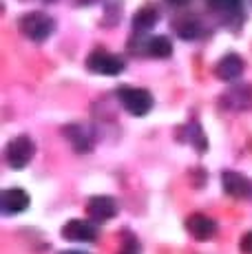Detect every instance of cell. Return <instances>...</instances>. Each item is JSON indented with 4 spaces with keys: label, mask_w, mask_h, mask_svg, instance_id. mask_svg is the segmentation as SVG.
Returning <instances> with one entry per match:
<instances>
[{
    "label": "cell",
    "mask_w": 252,
    "mask_h": 254,
    "mask_svg": "<svg viewBox=\"0 0 252 254\" xmlns=\"http://www.w3.org/2000/svg\"><path fill=\"white\" fill-rule=\"evenodd\" d=\"M53 27H56V24H53L51 16H47V13H42V11H29L18 20V29L22 31V36L33 42L47 40L53 33Z\"/></svg>",
    "instance_id": "obj_1"
},
{
    "label": "cell",
    "mask_w": 252,
    "mask_h": 254,
    "mask_svg": "<svg viewBox=\"0 0 252 254\" xmlns=\"http://www.w3.org/2000/svg\"><path fill=\"white\" fill-rule=\"evenodd\" d=\"M118 100L122 102V106L128 111L130 115L142 117L153 109V95L146 89H133V86H120L118 91Z\"/></svg>",
    "instance_id": "obj_2"
},
{
    "label": "cell",
    "mask_w": 252,
    "mask_h": 254,
    "mask_svg": "<svg viewBox=\"0 0 252 254\" xmlns=\"http://www.w3.org/2000/svg\"><path fill=\"white\" fill-rule=\"evenodd\" d=\"M33 153H36V146H33V141L29 135H18V137H13L11 141L7 144V148H4V159H7V164L11 166V168H25V166L31 162Z\"/></svg>",
    "instance_id": "obj_3"
},
{
    "label": "cell",
    "mask_w": 252,
    "mask_h": 254,
    "mask_svg": "<svg viewBox=\"0 0 252 254\" xmlns=\"http://www.w3.org/2000/svg\"><path fill=\"white\" fill-rule=\"evenodd\" d=\"M86 69L100 73V75H118L124 71V60L120 56L104 51V49H95L89 58H86Z\"/></svg>",
    "instance_id": "obj_4"
},
{
    "label": "cell",
    "mask_w": 252,
    "mask_h": 254,
    "mask_svg": "<svg viewBox=\"0 0 252 254\" xmlns=\"http://www.w3.org/2000/svg\"><path fill=\"white\" fill-rule=\"evenodd\" d=\"M221 106L230 111H250L252 84H230L221 95Z\"/></svg>",
    "instance_id": "obj_5"
},
{
    "label": "cell",
    "mask_w": 252,
    "mask_h": 254,
    "mask_svg": "<svg viewBox=\"0 0 252 254\" xmlns=\"http://www.w3.org/2000/svg\"><path fill=\"white\" fill-rule=\"evenodd\" d=\"M62 237L66 241H82V243H91L98 239V228L93 223L84 221V219H73V221L64 223L62 228Z\"/></svg>",
    "instance_id": "obj_6"
},
{
    "label": "cell",
    "mask_w": 252,
    "mask_h": 254,
    "mask_svg": "<svg viewBox=\"0 0 252 254\" xmlns=\"http://www.w3.org/2000/svg\"><path fill=\"white\" fill-rule=\"evenodd\" d=\"M86 212L93 221H109L118 214V203L113 197H106V194H98V197H91L86 201Z\"/></svg>",
    "instance_id": "obj_7"
},
{
    "label": "cell",
    "mask_w": 252,
    "mask_h": 254,
    "mask_svg": "<svg viewBox=\"0 0 252 254\" xmlns=\"http://www.w3.org/2000/svg\"><path fill=\"white\" fill-rule=\"evenodd\" d=\"M221 184H224L226 194L235 199H248L252 197V182L244 177L241 173H235V170H226L221 175Z\"/></svg>",
    "instance_id": "obj_8"
},
{
    "label": "cell",
    "mask_w": 252,
    "mask_h": 254,
    "mask_svg": "<svg viewBox=\"0 0 252 254\" xmlns=\"http://www.w3.org/2000/svg\"><path fill=\"white\" fill-rule=\"evenodd\" d=\"M186 230L190 237L199 239V241H208L217 234V221H212L206 214H190L186 219Z\"/></svg>",
    "instance_id": "obj_9"
},
{
    "label": "cell",
    "mask_w": 252,
    "mask_h": 254,
    "mask_svg": "<svg viewBox=\"0 0 252 254\" xmlns=\"http://www.w3.org/2000/svg\"><path fill=\"white\" fill-rule=\"evenodd\" d=\"M244 73V60L237 53H226L215 66V75L224 82H232Z\"/></svg>",
    "instance_id": "obj_10"
},
{
    "label": "cell",
    "mask_w": 252,
    "mask_h": 254,
    "mask_svg": "<svg viewBox=\"0 0 252 254\" xmlns=\"http://www.w3.org/2000/svg\"><path fill=\"white\" fill-rule=\"evenodd\" d=\"M29 208V194L22 188H7L2 192V212L18 214Z\"/></svg>",
    "instance_id": "obj_11"
},
{
    "label": "cell",
    "mask_w": 252,
    "mask_h": 254,
    "mask_svg": "<svg viewBox=\"0 0 252 254\" xmlns=\"http://www.w3.org/2000/svg\"><path fill=\"white\" fill-rule=\"evenodd\" d=\"M64 133H66V139L71 141V146H73L77 153H86V150L93 148V137H91V130L86 126H80V124L66 126Z\"/></svg>",
    "instance_id": "obj_12"
},
{
    "label": "cell",
    "mask_w": 252,
    "mask_h": 254,
    "mask_svg": "<svg viewBox=\"0 0 252 254\" xmlns=\"http://www.w3.org/2000/svg\"><path fill=\"white\" fill-rule=\"evenodd\" d=\"M157 20H159L157 9L148 4V7L137 9V13L133 16V29L137 33H146V31H151L155 24H157Z\"/></svg>",
    "instance_id": "obj_13"
},
{
    "label": "cell",
    "mask_w": 252,
    "mask_h": 254,
    "mask_svg": "<svg viewBox=\"0 0 252 254\" xmlns=\"http://www.w3.org/2000/svg\"><path fill=\"white\" fill-rule=\"evenodd\" d=\"M146 53L151 58H171L173 56V42L166 36H153L146 42Z\"/></svg>",
    "instance_id": "obj_14"
},
{
    "label": "cell",
    "mask_w": 252,
    "mask_h": 254,
    "mask_svg": "<svg viewBox=\"0 0 252 254\" xmlns=\"http://www.w3.org/2000/svg\"><path fill=\"white\" fill-rule=\"evenodd\" d=\"M175 29L184 40H195V38H199L201 31H203L201 22L195 20V18H182V20H175Z\"/></svg>",
    "instance_id": "obj_15"
},
{
    "label": "cell",
    "mask_w": 252,
    "mask_h": 254,
    "mask_svg": "<svg viewBox=\"0 0 252 254\" xmlns=\"http://www.w3.org/2000/svg\"><path fill=\"white\" fill-rule=\"evenodd\" d=\"M206 2H208V7L219 13H237V11H241V2L244 0H206Z\"/></svg>",
    "instance_id": "obj_16"
},
{
    "label": "cell",
    "mask_w": 252,
    "mask_h": 254,
    "mask_svg": "<svg viewBox=\"0 0 252 254\" xmlns=\"http://www.w3.org/2000/svg\"><path fill=\"white\" fill-rule=\"evenodd\" d=\"M124 239H126V241L122 243V250H120V254H137L139 246H137V241H135L133 234H126Z\"/></svg>",
    "instance_id": "obj_17"
},
{
    "label": "cell",
    "mask_w": 252,
    "mask_h": 254,
    "mask_svg": "<svg viewBox=\"0 0 252 254\" xmlns=\"http://www.w3.org/2000/svg\"><path fill=\"white\" fill-rule=\"evenodd\" d=\"M239 248H241V252L244 254H252V232H246L244 237H241Z\"/></svg>",
    "instance_id": "obj_18"
},
{
    "label": "cell",
    "mask_w": 252,
    "mask_h": 254,
    "mask_svg": "<svg viewBox=\"0 0 252 254\" xmlns=\"http://www.w3.org/2000/svg\"><path fill=\"white\" fill-rule=\"evenodd\" d=\"M168 4H173V7H184V4H188L190 0H166Z\"/></svg>",
    "instance_id": "obj_19"
},
{
    "label": "cell",
    "mask_w": 252,
    "mask_h": 254,
    "mask_svg": "<svg viewBox=\"0 0 252 254\" xmlns=\"http://www.w3.org/2000/svg\"><path fill=\"white\" fill-rule=\"evenodd\" d=\"M62 254H86V252H62Z\"/></svg>",
    "instance_id": "obj_20"
}]
</instances>
